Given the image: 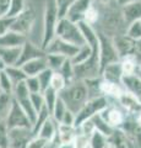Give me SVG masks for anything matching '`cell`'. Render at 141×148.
Returning <instances> with one entry per match:
<instances>
[{
    "instance_id": "ac0fdd59",
    "label": "cell",
    "mask_w": 141,
    "mask_h": 148,
    "mask_svg": "<svg viewBox=\"0 0 141 148\" xmlns=\"http://www.w3.org/2000/svg\"><path fill=\"white\" fill-rule=\"evenodd\" d=\"M28 40L25 35H21L16 31L9 30L0 36V47H21Z\"/></svg>"
},
{
    "instance_id": "e575fe53",
    "label": "cell",
    "mask_w": 141,
    "mask_h": 148,
    "mask_svg": "<svg viewBox=\"0 0 141 148\" xmlns=\"http://www.w3.org/2000/svg\"><path fill=\"white\" fill-rule=\"evenodd\" d=\"M66 110H67V108H66L65 103L63 101V99L60 98V96H59L55 105H54V109L52 111V117L58 123H60L61 120H63V116H64L65 112H66Z\"/></svg>"
},
{
    "instance_id": "2e32d148",
    "label": "cell",
    "mask_w": 141,
    "mask_h": 148,
    "mask_svg": "<svg viewBox=\"0 0 141 148\" xmlns=\"http://www.w3.org/2000/svg\"><path fill=\"white\" fill-rule=\"evenodd\" d=\"M77 135V128L75 126H67V125L59 123L58 126V135L55 141L51 143V146H58V145H72L75 136Z\"/></svg>"
},
{
    "instance_id": "f5cc1de1",
    "label": "cell",
    "mask_w": 141,
    "mask_h": 148,
    "mask_svg": "<svg viewBox=\"0 0 141 148\" xmlns=\"http://www.w3.org/2000/svg\"><path fill=\"white\" fill-rule=\"evenodd\" d=\"M135 74L141 79V63L138 64V68H136V73H135Z\"/></svg>"
},
{
    "instance_id": "83f0119b",
    "label": "cell",
    "mask_w": 141,
    "mask_h": 148,
    "mask_svg": "<svg viewBox=\"0 0 141 148\" xmlns=\"http://www.w3.org/2000/svg\"><path fill=\"white\" fill-rule=\"evenodd\" d=\"M45 59H47V64L49 69H52L53 72H59L67 58H65L64 56H60V54L47 53L45 54Z\"/></svg>"
},
{
    "instance_id": "db71d44e",
    "label": "cell",
    "mask_w": 141,
    "mask_h": 148,
    "mask_svg": "<svg viewBox=\"0 0 141 148\" xmlns=\"http://www.w3.org/2000/svg\"><path fill=\"white\" fill-rule=\"evenodd\" d=\"M106 148H117V147H115L114 145H113V143H112L111 141H109V142H108V145L106 146Z\"/></svg>"
},
{
    "instance_id": "30bf717a",
    "label": "cell",
    "mask_w": 141,
    "mask_h": 148,
    "mask_svg": "<svg viewBox=\"0 0 141 148\" xmlns=\"http://www.w3.org/2000/svg\"><path fill=\"white\" fill-rule=\"evenodd\" d=\"M33 136L32 128L17 127L9 130V148H27V145Z\"/></svg>"
},
{
    "instance_id": "f35d334b",
    "label": "cell",
    "mask_w": 141,
    "mask_h": 148,
    "mask_svg": "<svg viewBox=\"0 0 141 148\" xmlns=\"http://www.w3.org/2000/svg\"><path fill=\"white\" fill-rule=\"evenodd\" d=\"M0 148H9V127L5 120L0 121Z\"/></svg>"
},
{
    "instance_id": "8992f818",
    "label": "cell",
    "mask_w": 141,
    "mask_h": 148,
    "mask_svg": "<svg viewBox=\"0 0 141 148\" xmlns=\"http://www.w3.org/2000/svg\"><path fill=\"white\" fill-rule=\"evenodd\" d=\"M36 22H37V15H36L33 8L27 6V9L24 12L13 18V22H12L10 30L19 32L21 35H25L28 38V36L31 34V31L33 30Z\"/></svg>"
},
{
    "instance_id": "d6986e66",
    "label": "cell",
    "mask_w": 141,
    "mask_h": 148,
    "mask_svg": "<svg viewBox=\"0 0 141 148\" xmlns=\"http://www.w3.org/2000/svg\"><path fill=\"white\" fill-rule=\"evenodd\" d=\"M24 72L26 73L27 77H36L40 74L43 71L48 68V64H47V59H45V56L44 57H39V58H36L32 59L30 62H26L25 64L20 66Z\"/></svg>"
},
{
    "instance_id": "8d00e7d4",
    "label": "cell",
    "mask_w": 141,
    "mask_h": 148,
    "mask_svg": "<svg viewBox=\"0 0 141 148\" xmlns=\"http://www.w3.org/2000/svg\"><path fill=\"white\" fill-rule=\"evenodd\" d=\"M15 89V85L11 82V79L9 78V75L6 74V72H0V90L1 92H5V94H11L13 92Z\"/></svg>"
},
{
    "instance_id": "836d02e7",
    "label": "cell",
    "mask_w": 141,
    "mask_h": 148,
    "mask_svg": "<svg viewBox=\"0 0 141 148\" xmlns=\"http://www.w3.org/2000/svg\"><path fill=\"white\" fill-rule=\"evenodd\" d=\"M66 86H67V82L63 77V74L59 72H54L52 75V80H51V88H53L58 92H61Z\"/></svg>"
},
{
    "instance_id": "6da1fadb",
    "label": "cell",
    "mask_w": 141,
    "mask_h": 148,
    "mask_svg": "<svg viewBox=\"0 0 141 148\" xmlns=\"http://www.w3.org/2000/svg\"><path fill=\"white\" fill-rule=\"evenodd\" d=\"M59 96L65 103L66 108L74 114L79 112L90 99L88 89L85 80L79 79L69 84L61 92H59Z\"/></svg>"
},
{
    "instance_id": "5bb4252c",
    "label": "cell",
    "mask_w": 141,
    "mask_h": 148,
    "mask_svg": "<svg viewBox=\"0 0 141 148\" xmlns=\"http://www.w3.org/2000/svg\"><path fill=\"white\" fill-rule=\"evenodd\" d=\"M121 15L126 26L141 20V0H134L121 6Z\"/></svg>"
},
{
    "instance_id": "8fae6325",
    "label": "cell",
    "mask_w": 141,
    "mask_h": 148,
    "mask_svg": "<svg viewBox=\"0 0 141 148\" xmlns=\"http://www.w3.org/2000/svg\"><path fill=\"white\" fill-rule=\"evenodd\" d=\"M45 54H47V52H45V49L42 47V46L27 40L25 42V45L22 46L21 57H20V61H19V64H17V66H22V64H25L26 62H30V61L36 59V58L44 57Z\"/></svg>"
},
{
    "instance_id": "603a6c76",
    "label": "cell",
    "mask_w": 141,
    "mask_h": 148,
    "mask_svg": "<svg viewBox=\"0 0 141 148\" xmlns=\"http://www.w3.org/2000/svg\"><path fill=\"white\" fill-rule=\"evenodd\" d=\"M101 92L102 95L107 96L109 100H118L120 95L124 92V88L121 84H117V83L103 80L101 82Z\"/></svg>"
},
{
    "instance_id": "9a60e30c",
    "label": "cell",
    "mask_w": 141,
    "mask_h": 148,
    "mask_svg": "<svg viewBox=\"0 0 141 148\" xmlns=\"http://www.w3.org/2000/svg\"><path fill=\"white\" fill-rule=\"evenodd\" d=\"M92 4L93 0H75V3L71 5L66 14V18H69L72 22H76V24L82 21L85 12L88 10Z\"/></svg>"
},
{
    "instance_id": "7dc6e473",
    "label": "cell",
    "mask_w": 141,
    "mask_h": 148,
    "mask_svg": "<svg viewBox=\"0 0 141 148\" xmlns=\"http://www.w3.org/2000/svg\"><path fill=\"white\" fill-rule=\"evenodd\" d=\"M11 8V0H0V17H6Z\"/></svg>"
},
{
    "instance_id": "d590c367",
    "label": "cell",
    "mask_w": 141,
    "mask_h": 148,
    "mask_svg": "<svg viewBox=\"0 0 141 148\" xmlns=\"http://www.w3.org/2000/svg\"><path fill=\"white\" fill-rule=\"evenodd\" d=\"M27 9L26 0H11V8L7 14V17H17Z\"/></svg>"
},
{
    "instance_id": "3957f363",
    "label": "cell",
    "mask_w": 141,
    "mask_h": 148,
    "mask_svg": "<svg viewBox=\"0 0 141 148\" xmlns=\"http://www.w3.org/2000/svg\"><path fill=\"white\" fill-rule=\"evenodd\" d=\"M55 36L60 37L61 40L76 46V47H82V46L86 45V40L79 24L70 21L66 17H63L59 20L57 25Z\"/></svg>"
},
{
    "instance_id": "7bdbcfd3",
    "label": "cell",
    "mask_w": 141,
    "mask_h": 148,
    "mask_svg": "<svg viewBox=\"0 0 141 148\" xmlns=\"http://www.w3.org/2000/svg\"><path fill=\"white\" fill-rule=\"evenodd\" d=\"M27 148H51V142L39 136H33L27 145Z\"/></svg>"
},
{
    "instance_id": "d4e9b609",
    "label": "cell",
    "mask_w": 141,
    "mask_h": 148,
    "mask_svg": "<svg viewBox=\"0 0 141 148\" xmlns=\"http://www.w3.org/2000/svg\"><path fill=\"white\" fill-rule=\"evenodd\" d=\"M12 103H13V96L11 94H5V92L0 94V121L6 120L9 111H10L12 106Z\"/></svg>"
},
{
    "instance_id": "7402d4cb",
    "label": "cell",
    "mask_w": 141,
    "mask_h": 148,
    "mask_svg": "<svg viewBox=\"0 0 141 148\" xmlns=\"http://www.w3.org/2000/svg\"><path fill=\"white\" fill-rule=\"evenodd\" d=\"M121 85L125 91L135 95L136 98L141 100V79L136 74H133V75H124L123 77V80H121Z\"/></svg>"
},
{
    "instance_id": "4dcf8cb0",
    "label": "cell",
    "mask_w": 141,
    "mask_h": 148,
    "mask_svg": "<svg viewBox=\"0 0 141 148\" xmlns=\"http://www.w3.org/2000/svg\"><path fill=\"white\" fill-rule=\"evenodd\" d=\"M98 20H99V10H98V8L94 5V3H93L92 5L90 6L88 10L85 12L82 21L86 22V24L91 25V26L96 27V25L98 24Z\"/></svg>"
},
{
    "instance_id": "5b68a950",
    "label": "cell",
    "mask_w": 141,
    "mask_h": 148,
    "mask_svg": "<svg viewBox=\"0 0 141 148\" xmlns=\"http://www.w3.org/2000/svg\"><path fill=\"white\" fill-rule=\"evenodd\" d=\"M98 36H99V67H101V72H102V69L106 66L114 62H119L120 58L114 47V43H113V38L101 34V32H98Z\"/></svg>"
},
{
    "instance_id": "9f6ffc18",
    "label": "cell",
    "mask_w": 141,
    "mask_h": 148,
    "mask_svg": "<svg viewBox=\"0 0 141 148\" xmlns=\"http://www.w3.org/2000/svg\"><path fill=\"white\" fill-rule=\"evenodd\" d=\"M140 21H141V20H140Z\"/></svg>"
},
{
    "instance_id": "277c9868",
    "label": "cell",
    "mask_w": 141,
    "mask_h": 148,
    "mask_svg": "<svg viewBox=\"0 0 141 148\" xmlns=\"http://www.w3.org/2000/svg\"><path fill=\"white\" fill-rule=\"evenodd\" d=\"M108 105H109V99L107 98V96H104V95L88 99L87 103L82 106V109L76 114L75 126L77 127L81 122H84L85 120L93 117L94 115H97V114H101Z\"/></svg>"
},
{
    "instance_id": "cb8c5ba5",
    "label": "cell",
    "mask_w": 141,
    "mask_h": 148,
    "mask_svg": "<svg viewBox=\"0 0 141 148\" xmlns=\"http://www.w3.org/2000/svg\"><path fill=\"white\" fill-rule=\"evenodd\" d=\"M6 74L9 75V78L11 79V82L13 83V85H17L19 83L21 82H25L27 79V75L26 73L24 72V69H22L20 66H10L5 69Z\"/></svg>"
},
{
    "instance_id": "484cf974",
    "label": "cell",
    "mask_w": 141,
    "mask_h": 148,
    "mask_svg": "<svg viewBox=\"0 0 141 148\" xmlns=\"http://www.w3.org/2000/svg\"><path fill=\"white\" fill-rule=\"evenodd\" d=\"M138 64L139 63L134 56H128V57H124L120 59V66L124 75H133V74H135Z\"/></svg>"
},
{
    "instance_id": "52a82bcc",
    "label": "cell",
    "mask_w": 141,
    "mask_h": 148,
    "mask_svg": "<svg viewBox=\"0 0 141 148\" xmlns=\"http://www.w3.org/2000/svg\"><path fill=\"white\" fill-rule=\"evenodd\" d=\"M101 115L108 122L109 126L113 127L114 130L120 128L126 120V117H128V114L118 104L117 100H109V105L102 111Z\"/></svg>"
},
{
    "instance_id": "11a10c76",
    "label": "cell",
    "mask_w": 141,
    "mask_h": 148,
    "mask_svg": "<svg viewBox=\"0 0 141 148\" xmlns=\"http://www.w3.org/2000/svg\"><path fill=\"white\" fill-rule=\"evenodd\" d=\"M0 94H1V90H0Z\"/></svg>"
},
{
    "instance_id": "4316f807",
    "label": "cell",
    "mask_w": 141,
    "mask_h": 148,
    "mask_svg": "<svg viewBox=\"0 0 141 148\" xmlns=\"http://www.w3.org/2000/svg\"><path fill=\"white\" fill-rule=\"evenodd\" d=\"M92 119H93V122H94V126H96L97 131H99L101 133H103V135L107 136V137H111V136L113 135V132H114V128L109 126L108 122L103 119V116H102L101 114L94 115Z\"/></svg>"
},
{
    "instance_id": "4fadbf2b",
    "label": "cell",
    "mask_w": 141,
    "mask_h": 148,
    "mask_svg": "<svg viewBox=\"0 0 141 148\" xmlns=\"http://www.w3.org/2000/svg\"><path fill=\"white\" fill-rule=\"evenodd\" d=\"M117 101L124 109L125 112L128 115H131V116H136L141 111V100L125 90Z\"/></svg>"
},
{
    "instance_id": "ab89813d",
    "label": "cell",
    "mask_w": 141,
    "mask_h": 148,
    "mask_svg": "<svg viewBox=\"0 0 141 148\" xmlns=\"http://www.w3.org/2000/svg\"><path fill=\"white\" fill-rule=\"evenodd\" d=\"M72 148H90V137L77 131V135L72 141Z\"/></svg>"
},
{
    "instance_id": "bcb514c9",
    "label": "cell",
    "mask_w": 141,
    "mask_h": 148,
    "mask_svg": "<svg viewBox=\"0 0 141 148\" xmlns=\"http://www.w3.org/2000/svg\"><path fill=\"white\" fill-rule=\"evenodd\" d=\"M15 18V17H13ZM12 17H0V36L4 35L5 32H7L9 30L11 29V25L13 22Z\"/></svg>"
},
{
    "instance_id": "b9f144b4",
    "label": "cell",
    "mask_w": 141,
    "mask_h": 148,
    "mask_svg": "<svg viewBox=\"0 0 141 148\" xmlns=\"http://www.w3.org/2000/svg\"><path fill=\"white\" fill-rule=\"evenodd\" d=\"M57 6H58V11H59V17H66V14L69 11V9L71 5L75 3V0H55Z\"/></svg>"
},
{
    "instance_id": "816d5d0a",
    "label": "cell",
    "mask_w": 141,
    "mask_h": 148,
    "mask_svg": "<svg viewBox=\"0 0 141 148\" xmlns=\"http://www.w3.org/2000/svg\"><path fill=\"white\" fill-rule=\"evenodd\" d=\"M135 120H136V123H138L139 126L141 127V111H140V112H139V114L135 116Z\"/></svg>"
},
{
    "instance_id": "d6a6232c",
    "label": "cell",
    "mask_w": 141,
    "mask_h": 148,
    "mask_svg": "<svg viewBox=\"0 0 141 148\" xmlns=\"http://www.w3.org/2000/svg\"><path fill=\"white\" fill-rule=\"evenodd\" d=\"M43 98H44V103H45V106L49 109V111H53V109H54V105H55V103H57V100H58V98H59V92L58 91H55L53 89V88H51L49 86L47 90H44L43 92Z\"/></svg>"
},
{
    "instance_id": "ba28073f",
    "label": "cell",
    "mask_w": 141,
    "mask_h": 148,
    "mask_svg": "<svg viewBox=\"0 0 141 148\" xmlns=\"http://www.w3.org/2000/svg\"><path fill=\"white\" fill-rule=\"evenodd\" d=\"M6 123L9 130L11 128H17V127H26V128H32V122L28 119V116L26 115V112L24 111V109L19 105V103L13 99V103L10 111H9V115L6 117Z\"/></svg>"
},
{
    "instance_id": "7c38bea8",
    "label": "cell",
    "mask_w": 141,
    "mask_h": 148,
    "mask_svg": "<svg viewBox=\"0 0 141 148\" xmlns=\"http://www.w3.org/2000/svg\"><path fill=\"white\" fill-rule=\"evenodd\" d=\"M113 43H114V47H115L120 59L134 54L136 41L133 40L131 37H129L126 34L114 37V38H113Z\"/></svg>"
},
{
    "instance_id": "44dd1931",
    "label": "cell",
    "mask_w": 141,
    "mask_h": 148,
    "mask_svg": "<svg viewBox=\"0 0 141 148\" xmlns=\"http://www.w3.org/2000/svg\"><path fill=\"white\" fill-rule=\"evenodd\" d=\"M21 47H0V58L4 61V63L7 67L17 66L21 57Z\"/></svg>"
},
{
    "instance_id": "9c48e42d",
    "label": "cell",
    "mask_w": 141,
    "mask_h": 148,
    "mask_svg": "<svg viewBox=\"0 0 141 148\" xmlns=\"http://www.w3.org/2000/svg\"><path fill=\"white\" fill-rule=\"evenodd\" d=\"M79 49H80V47H76V46L66 42V41H64V40H61L60 37L55 36L51 41V43L45 47V52L47 53H54V54H60V56H64L65 58L71 59L77 54Z\"/></svg>"
},
{
    "instance_id": "f1b7e54d",
    "label": "cell",
    "mask_w": 141,
    "mask_h": 148,
    "mask_svg": "<svg viewBox=\"0 0 141 148\" xmlns=\"http://www.w3.org/2000/svg\"><path fill=\"white\" fill-rule=\"evenodd\" d=\"M59 73L63 74V77L66 79L67 82V85L71 84V83H74L76 79V75H75V67H74V63L71 62L70 58H67L65 63L63 64V67L60 68V71H59Z\"/></svg>"
},
{
    "instance_id": "ee69618b",
    "label": "cell",
    "mask_w": 141,
    "mask_h": 148,
    "mask_svg": "<svg viewBox=\"0 0 141 148\" xmlns=\"http://www.w3.org/2000/svg\"><path fill=\"white\" fill-rule=\"evenodd\" d=\"M25 82H26V85L28 88L31 94H33V92H42V88H40L37 75L36 77H27V79Z\"/></svg>"
},
{
    "instance_id": "681fc988",
    "label": "cell",
    "mask_w": 141,
    "mask_h": 148,
    "mask_svg": "<svg viewBox=\"0 0 141 148\" xmlns=\"http://www.w3.org/2000/svg\"><path fill=\"white\" fill-rule=\"evenodd\" d=\"M131 1H134V0H115V3L119 6H124V5H126V4H129Z\"/></svg>"
},
{
    "instance_id": "60d3db41",
    "label": "cell",
    "mask_w": 141,
    "mask_h": 148,
    "mask_svg": "<svg viewBox=\"0 0 141 148\" xmlns=\"http://www.w3.org/2000/svg\"><path fill=\"white\" fill-rule=\"evenodd\" d=\"M126 35L131 37L135 41L141 40V21H136L134 24H131L126 29Z\"/></svg>"
},
{
    "instance_id": "1f68e13d",
    "label": "cell",
    "mask_w": 141,
    "mask_h": 148,
    "mask_svg": "<svg viewBox=\"0 0 141 148\" xmlns=\"http://www.w3.org/2000/svg\"><path fill=\"white\" fill-rule=\"evenodd\" d=\"M52 116V112L49 111V109L47 108V106H44V108L42 109L38 112L37 115V120H36V122L33 123V126H32V130H33V133H34V136L38 133L39 131V128L42 127V125L47 121V120Z\"/></svg>"
},
{
    "instance_id": "e0dca14e",
    "label": "cell",
    "mask_w": 141,
    "mask_h": 148,
    "mask_svg": "<svg viewBox=\"0 0 141 148\" xmlns=\"http://www.w3.org/2000/svg\"><path fill=\"white\" fill-rule=\"evenodd\" d=\"M101 77H102L103 80L117 83V84H121L124 73H123V71H121L120 61L111 63V64H108V66L104 67L102 69V72H101Z\"/></svg>"
},
{
    "instance_id": "c3c4849f",
    "label": "cell",
    "mask_w": 141,
    "mask_h": 148,
    "mask_svg": "<svg viewBox=\"0 0 141 148\" xmlns=\"http://www.w3.org/2000/svg\"><path fill=\"white\" fill-rule=\"evenodd\" d=\"M134 57L136 58L138 63H141V40L140 41H136L135 43V51H134Z\"/></svg>"
},
{
    "instance_id": "f6af8a7d",
    "label": "cell",
    "mask_w": 141,
    "mask_h": 148,
    "mask_svg": "<svg viewBox=\"0 0 141 148\" xmlns=\"http://www.w3.org/2000/svg\"><path fill=\"white\" fill-rule=\"evenodd\" d=\"M31 100H32V104H33L37 112H39V111L45 106L44 98H43L42 92H33V94H31Z\"/></svg>"
},
{
    "instance_id": "7a4b0ae2",
    "label": "cell",
    "mask_w": 141,
    "mask_h": 148,
    "mask_svg": "<svg viewBox=\"0 0 141 148\" xmlns=\"http://www.w3.org/2000/svg\"><path fill=\"white\" fill-rule=\"evenodd\" d=\"M60 17L55 0H44V11H43V42L42 47H45L51 43L55 37L57 25Z\"/></svg>"
},
{
    "instance_id": "74e56055",
    "label": "cell",
    "mask_w": 141,
    "mask_h": 148,
    "mask_svg": "<svg viewBox=\"0 0 141 148\" xmlns=\"http://www.w3.org/2000/svg\"><path fill=\"white\" fill-rule=\"evenodd\" d=\"M53 71L52 69L47 68L45 71H43L40 74H38V80H39V84H40V88H42V92L44 90H47L49 86H51V80H52V75H53Z\"/></svg>"
},
{
    "instance_id": "f546056e",
    "label": "cell",
    "mask_w": 141,
    "mask_h": 148,
    "mask_svg": "<svg viewBox=\"0 0 141 148\" xmlns=\"http://www.w3.org/2000/svg\"><path fill=\"white\" fill-rule=\"evenodd\" d=\"M109 142V137L104 136L99 131H94L90 137V148H106Z\"/></svg>"
},
{
    "instance_id": "f907efd6",
    "label": "cell",
    "mask_w": 141,
    "mask_h": 148,
    "mask_svg": "<svg viewBox=\"0 0 141 148\" xmlns=\"http://www.w3.org/2000/svg\"><path fill=\"white\" fill-rule=\"evenodd\" d=\"M115 0H93V3H96V4H111Z\"/></svg>"
},
{
    "instance_id": "ffe728a7",
    "label": "cell",
    "mask_w": 141,
    "mask_h": 148,
    "mask_svg": "<svg viewBox=\"0 0 141 148\" xmlns=\"http://www.w3.org/2000/svg\"><path fill=\"white\" fill-rule=\"evenodd\" d=\"M58 126H59V123L51 116L42 125V127L39 128L37 136L42 137V138H44V140H47L51 143H53L54 141H55L57 135H58Z\"/></svg>"
}]
</instances>
